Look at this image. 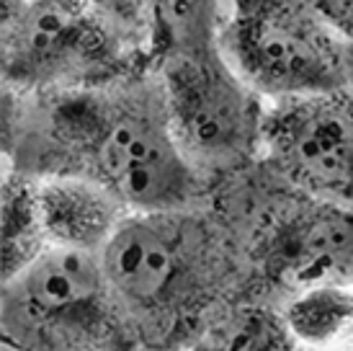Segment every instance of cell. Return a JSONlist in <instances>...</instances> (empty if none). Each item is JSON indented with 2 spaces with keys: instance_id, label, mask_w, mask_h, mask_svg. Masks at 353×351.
Instances as JSON below:
<instances>
[{
  "instance_id": "1",
  "label": "cell",
  "mask_w": 353,
  "mask_h": 351,
  "mask_svg": "<svg viewBox=\"0 0 353 351\" xmlns=\"http://www.w3.org/2000/svg\"><path fill=\"white\" fill-rule=\"evenodd\" d=\"M3 168L88 181L129 212L194 207L214 191L178 150L155 65L101 86L3 93Z\"/></svg>"
},
{
  "instance_id": "2",
  "label": "cell",
  "mask_w": 353,
  "mask_h": 351,
  "mask_svg": "<svg viewBox=\"0 0 353 351\" xmlns=\"http://www.w3.org/2000/svg\"><path fill=\"white\" fill-rule=\"evenodd\" d=\"M101 258L145 349L191 351L216 318L248 300L245 263L212 199L132 212Z\"/></svg>"
},
{
  "instance_id": "3",
  "label": "cell",
  "mask_w": 353,
  "mask_h": 351,
  "mask_svg": "<svg viewBox=\"0 0 353 351\" xmlns=\"http://www.w3.org/2000/svg\"><path fill=\"white\" fill-rule=\"evenodd\" d=\"M248 274V300L284 307L296 294L353 284V207L304 194L255 163L212 191Z\"/></svg>"
},
{
  "instance_id": "4",
  "label": "cell",
  "mask_w": 353,
  "mask_h": 351,
  "mask_svg": "<svg viewBox=\"0 0 353 351\" xmlns=\"http://www.w3.org/2000/svg\"><path fill=\"white\" fill-rule=\"evenodd\" d=\"M152 65V31L108 0H16L3 6V93L101 86Z\"/></svg>"
},
{
  "instance_id": "5",
  "label": "cell",
  "mask_w": 353,
  "mask_h": 351,
  "mask_svg": "<svg viewBox=\"0 0 353 351\" xmlns=\"http://www.w3.org/2000/svg\"><path fill=\"white\" fill-rule=\"evenodd\" d=\"M0 331L13 351L142 349L101 254L54 245L3 282Z\"/></svg>"
},
{
  "instance_id": "6",
  "label": "cell",
  "mask_w": 353,
  "mask_h": 351,
  "mask_svg": "<svg viewBox=\"0 0 353 351\" xmlns=\"http://www.w3.org/2000/svg\"><path fill=\"white\" fill-rule=\"evenodd\" d=\"M216 47L268 104L353 88L348 49L310 0H230Z\"/></svg>"
},
{
  "instance_id": "7",
  "label": "cell",
  "mask_w": 353,
  "mask_h": 351,
  "mask_svg": "<svg viewBox=\"0 0 353 351\" xmlns=\"http://www.w3.org/2000/svg\"><path fill=\"white\" fill-rule=\"evenodd\" d=\"M181 155L216 186L261 160L268 101L227 65L219 47L176 52L155 62Z\"/></svg>"
},
{
  "instance_id": "8",
  "label": "cell",
  "mask_w": 353,
  "mask_h": 351,
  "mask_svg": "<svg viewBox=\"0 0 353 351\" xmlns=\"http://www.w3.org/2000/svg\"><path fill=\"white\" fill-rule=\"evenodd\" d=\"M258 163L304 194L353 207V88L268 104Z\"/></svg>"
},
{
  "instance_id": "9",
  "label": "cell",
  "mask_w": 353,
  "mask_h": 351,
  "mask_svg": "<svg viewBox=\"0 0 353 351\" xmlns=\"http://www.w3.org/2000/svg\"><path fill=\"white\" fill-rule=\"evenodd\" d=\"M37 209L47 245L101 254L132 212L101 186L78 178L37 181Z\"/></svg>"
},
{
  "instance_id": "10",
  "label": "cell",
  "mask_w": 353,
  "mask_h": 351,
  "mask_svg": "<svg viewBox=\"0 0 353 351\" xmlns=\"http://www.w3.org/2000/svg\"><path fill=\"white\" fill-rule=\"evenodd\" d=\"M191 351H302L284 307L243 300L216 318Z\"/></svg>"
},
{
  "instance_id": "11",
  "label": "cell",
  "mask_w": 353,
  "mask_h": 351,
  "mask_svg": "<svg viewBox=\"0 0 353 351\" xmlns=\"http://www.w3.org/2000/svg\"><path fill=\"white\" fill-rule=\"evenodd\" d=\"M152 26V62L176 52L216 47L222 0H145Z\"/></svg>"
},
{
  "instance_id": "12",
  "label": "cell",
  "mask_w": 353,
  "mask_h": 351,
  "mask_svg": "<svg viewBox=\"0 0 353 351\" xmlns=\"http://www.w3.org/2000/svg\"><path fill=\"white\" fill-rule=\"evenodd\" d=\"M47 248L37 209V181L3 168V282L23 272Z\"/></svg>"
},
{
  "instance_id": "13",
  "label": "cell",
  "mask_w": 353,
  "mask_h": 351,
  "mask_svg": "<svg viewBox=\"0 0 353 351\" xmlns=\"http://www.w3.org/2000/svg\"><path fill=\"white\" fill-rule=\"evenodd\" d=\"M284 315L302 349H325L353 323V284L296 294L284 305Z\"/></svg>"
},
{
  "instance_id": "14",
  "label": "cell",
  "mask_w": 353,
  "mask_h": 351,
  "mask_svg": "<svg viewBox=\"0 0 353 351\" xmlns=\"http://www.w3.org/2000/svg\"><path fill=\"white\" fill-rule=\"evenodd\" d=\"M317 13L327 21V26L341 37L348 49L351 62V86H353V0H310Z\"/></svg>"
},
{
  "instance_id": "15",
  "label": "cell",
  "mask_w": 353,
  "mask_h": 351,
  "mask_svg": "<svg viewBox=\"0 0 353 351\" xmlns=\"http://www.w3.org/2000/svg\"><path fill=\"white\" fill-rule=\"evenodd\" d=\"M302 351H307V349H302ZM314 351H353V323L338 336V339H333V341L327 343L325 349H314Z\"/></svg>"
},
{
  "instance_id": "16",
  "label": "cell",
  "mask_w": 353,
  "mask_h": 351,
  "mask_svg": "<svg viewBox=\"0 0 353 351\" xmlns=\"http://www.w3.org/2000/svg\"><path fill=\"white\" fill-rule=\"evenodd\" d=\"M134 351H165V349H145V346H142V349H134ZM173 351H181V349H173Z\"/></svg>"
}]
</instances>
